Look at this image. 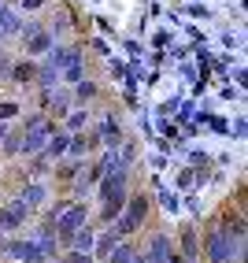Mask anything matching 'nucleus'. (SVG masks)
I'll list each match as a JSON object with an SVG mask.
<instances>
[{"instance_id":"obj_12","label":"nucleus","mask_w":248,"mask_h":263,"mask_svg":"<svg viewBox=\"0 0 248 263\" xmlns=\"http://www.w3.org/2000/svg\"><path fill=\"white\" fill-rule=\"evenodd\" d=\"M33 78H37V60L19 52V56H15V63H11L8 85H11V89H19V93H30V89H33Z\"/></svg>"},{"instance_id":"obj_22","label":"nucleus","mask_w":248,"mask_h":263,"mask_svg":"<svg viewBox=\"0 0 248 263\" xmlns=\"http://www.w3.org/2000/svg\"><path fill=\"white\" fill-rule=\"evenodd\" d=\"M82 78H89V63H85V56H78L74 63H67L63 71H60V85H74Z\"/></svg>"},{"instance_id":"obj_2","label":"nucleus","mask_w":248,"mask_h":263,"mask_svg":"<svg viewBox=\"0 0 248 263\" xmlns=\"http://www.w3.org/2000/svg\"><path fill=\"white\" fill-rule=\"evenodd\" d=\"M152 222H156V208H152L148 189L145 185H133L130 197H126V204H122V212L111 222V230H115L119 241H126V237H137V234L152 230Z\"/></svg>"},{"instance_id":"obj_31","label":"nucleus","mask_w":248,"mask_h":263,"mask_svg":"<svg viewBox=\"0 0 248 263\" xmlns=\"http://www.w3.org/2000/svg\"><path fill=\"white\" fill-rule=\"evenodd\" d=\"M8 130H11V122H0V141L8 137Z\"/></svg>"},{"instance_id":"obj_27","label":"nucleus","mask_w":248,"mask_h":263,"mask_svg":"<svg viewBox=\"0 0 248 263\" xmlns=\"http://www.w3.org/2000/svg\"><path fill=\"white\" fill-rule=\"evenodd\" d=\"M159 197H163V208H167V212H178V197H174L170 189H163Z\"/></svg>"},{"instance_id":"obj_20","label":"nucleus","mask_w":248,"mask_h":263,"mask_svg":"<svg viewBox=\"0 0 248 263\" xmlns=\"http://www.w3.org/2000/svg\"><path fill=\"white\" fill-rule=\"evenodd\" d=\"M56 85H60V71L41 56V60H37V78H33V89H56Z\"/></svg>"},{"instance_id":"obj_24","label":"nucleus","mask_w":248,"mask_h":263,"mask_svg":"<svg viewBox=\"0 0 248 263\" xmlns=\"http://www.w3.org/2000/svg\"><path fill=\"white\" fill-rule=\"evenodd\" d=\"M56 263H97V259H93L89 252H78V249H63Z\"/></svg>"},{"instance_id":"obj_10","label":"nucleus","mask_w":248,"mask_h":263,"mask_svg":"<svg viewBox=\"0 0 248 263\" xmlns=\"http://www.w3.org/2000/svg\"><path fill=\"white\" fill-rule=\"evenodd\" d=\"M170 237H174V249H178V256L185 263H200V226L197 222H182Z\"/></svg>"},{"instance_id":"obj_17","label":"nucleus","mask_w":248,"mask_h":263,"mask_svg":"<svg viewBox=\"0 0 248 263\" xmlns=\"http://www.w3.org/2000/svg\"><path fill=\"white\" fill-rule=\"evenodd\" d=\"M93 241H97V222L89 219L85 226H78V230L70 234V241H67V249H78V252H89V256H93Z\"/></svg>"},{"instance_id":"obj_18","label":"nucleus","mask_w":248,"mask_h":263,"mask_svg":"<svg viewBox=\"0 0 248 263\" xmlns=\"http://www.w3.org/2000/svg\"><path fill=\"white\" fill-rule=\"evenodd\" d=\"M115 245H119L115 230H111V226H100V230H97V241H93V259H97V263H104Z\"/></svg>"},{"instance_id":"obj_16","label":"nucleus","mask_w":248,"mask_h":263,"mask_svg":"<svg viewBox=\"0 0 248 263\" xmlns=\"http://www.w3.org/2000/svg\"><path fill=\"white\" fill-rule=\"evenodd\" d=\"M93 108H70L67 115H63V122H60V126L67 130V134H82V130H89L93 126Z\"/></svg>"},{"instance_id":"obj_3","label":"nucleus","mask_w":248,"mask_h":263,"mask_svg":"<svg viewBox=\"0 0 248 263\" xmlns=\"http://www.w3.org/2000/svg\"><path fill=\"white\" fill-rule=\"evenodd\" d=\"M137 241H141V256H145V263H185L178 256V249H174V237L167 230H159V226L137 234Z\"/></svg>"},{"instance_id":"obj_4","label":"nucleus","mask_w":248,"mask_h":263,"mask_svg":"<svg viewBox=\"0 0 248 263\" xmlns=\"http://www.w3.org/2000/svg\"><path fill=\"white\" fill-rule=\"evenodd\" d=\"M52 45H56V37H52V30L41 19H23V30H19V52L23 56L41 60V56H48Z\"/></svg>"},{"instance_id":"obj_5","label":"nucleus","mask_w":248,"mask_h":263,"mask_svg":"<svg viewBox=\"0 0 248 263\" xmlns=\"http://www.w3.org/2000/svg\"><path fill=\"white\" fill-rule=\"evenodd\" d=\"M93 219V208H89V200H70L63 212L56 215V241H60V249H67V241H70V234L78 230V226H85Z\"/></svg>"},{"instance_id":"obj_28","label":"nucleus","mask_w":248,"mask_h":263,"mask_svg":"<svg viewBox=\"0 0 248 263\" xmlns=\"http://www.w3.org/2000/svg\"><path fill=\"white\" fill-rule=\"evenodd\" d=\"M244 130H248V122H244V115H237V122H234V137L237 141H244Z\"/></svg>"},{"instance_id":"obj_26","label":"nucleus","mask_w":248,"mask_h":263,"mask_svg":"<svg viewBox=\"0 0 248 263\" xmlns=\"http://www.w3.org/2000/svg\"><path fill=\"white\" fill-rule=\"evenodd\" d=\"M15 4H19L15 11H41V8L48 4V0H15Z\"/></svg>"},{"instance_id":"obj_6","label":"nucleus","mask_w":248,"mask_h":263,"mask_svg":"<svg viewBox=\"0 0 248 263\" xmlns=\"http://www.w3.org/2000/svg\"><path fill=\"white\" fill-rule=\"evenodd\" d=\"M93 134H97L100 148H111V152H119V145L130 137L122 130V119L115 115V108H104L100 115H93Z\"/></svg>"},{"instance_id":"obj_1","label":"nucleus","mask_w":248,"mask_h":263,"mask_svg":"<svg viewBox=\"0 0 248 263\" xmlns=\"http://www.w3.org/2000/svg\"><path fill=\"white\" fill-rule=\"evenodd\" d=\"M130 189H133V171H130V167L108 171V174L93 185V193H97V197H93V200H97V212H93L97 230L115 222V215L122 212V204H126V197H130Z\"/></svg>"},{"instance_id":"obj_15","label":"nucleus","mask_w":248,"mask_h":263,"mask_svg":"<svg viewBox=\"0 0 248 263\" xmlns=\"http://www.w3.org/2000/svg\"><path fill=\"white\" fill-rule=\"evenodd\" d=\"M41 23L52 30V37H56V41H63L67 33L74 30V19H70V11H67V8H52V11H48V19H41Z\"/></svg>"},{"instance_id":"obj_11","label":"nucleus","mask_w":248,"mask_h":263,"mask_svg":"<svg viewBox=\"0 0 248 263\" xmlns=\"http://www.w3.org/2000/svg\"><path fill=\"white\" fill-rule=\"evenodd\" d=\"M70 89V100H74V108H100L104 100H108V93H104V85L89 74V78H82L74 85H67Z\"/></svg>"},{"instance_id":"obj_25","label":"nucleus","mask_w":248,"mask_h":263,"mask_svg":"<svg viewBox=\"0 0 248 263\" xmlns=\"http://www.w3.org/2000/svg\"><path fill=\"white\" fill-rule=\"evenodd\" d=\"M11 63H15V52H8L4 45H0V82H4V85L11 78Z\"/></svg>"},{"instance_id":"obj_21","label":"nucleus","mask_w":248,"mask_h":263,"mask_svg":"<svg viewBox=\"0 0 248 263\" xmlns=\"http://www.w3.org/2000/svg\"><path fill=\"white\" fill-rule=\"evenodd\" d=\"M67 141H70V134H67L63 126H56V134H52V137H48V145H45V156H48L52 163L67 156Z\"/></svg>"},{"instance_id":"obj_8","label":"nucleus","mask_w":248,"mask_h":263,"mask_svg":"<svg viewBox=\"0 0 248 263\" xmlns=\"http://www.w3.org/2000/svg\"><path fill=\"white\" fill-rule=\"evenodd\" d=\"M0 259H11V263H48L41 256V249H37V241H33L30 234H11Z\"/></svg>"},{"instance_id":"obj_7","label":"nucleus","mask_w":248,"mask_h":263,"mask_svg":"<svg viewBox=\"0 0 248 263\" xmlns=\"http://www.w3.org/2000/svg\"><path fill=\"white\" fill-rule=\"evenodd\" d=\"M33 222V212L19 200V197H11L8 204H0V234H23L26 226Z\"/></svg>"},{"instance_id":"obj_13","label":"nucleus","mask_w":248,"mask_h":263,"mask_svg":"<svg viewBox=\"0 0 248 263\" xmlns=\"http://www.w3.org/2000/svg\"><path fill=\"white\" fill-rule=\"evenodd\" d=\"M97 152H100V141H97L93 126L82 130V134H70V141H67V156H70V160H93Z\"/></svg>"},{"instance_id":"obj_23","label":"nucleus","mask_w":248,"mask_h":263,"mask_svg":"<svg viewBox=\"0 0 248 263\" xmlns=\"http://www.w3.org/2000/svg\"><path fill=\"white\" fill-rule=\"evenodd\" d=\"M26 108H23V100L19 97H0V122H15Z\"/></svg>"},{"instance_id":"obj_30","label":"nucleus","mask_w":248,"mask_h":263,"mask_svg":"<svg viewBox=\"0 0 248 263\" xmlns=\"http://www.w3.org/2000/svg\"><path fill=\"white\" fill-rule=\"evenodd\" d=\"M8 8H11L8 0H0V26H4V15H8Z\"/></svg>"},{"instance_id":"obj_14","label":"nucleus","mask_w":248,"mask_h":263,"mask_svg":"<svg viewBox=\"0 0 248 263\" xmlns=\"http://www.w3.org/2000/svg\"><path fill=\"white\" fill-rule=\"evenodd\" d=\"M74 108V100H70V89L67 85H56V89L48 93V100H45V115L52 119V122H63V115Z\"/></svg>"},{"instance_id":"obj_19","label":"nucleus","mask_w":248,"mask_h":263,"mask_svg":"<svg viewBox=\"0 0 248 263\" xmlns=\"http://www.w3.org/2000/svg\"><path fill=\"white\" fill-rule=\"evenodd\" d=\"M137 249H141V241H137V237H126V241H119L115 249L108 252V259H104V263H133V259H137Z\"/></svg>"},{"instance_id":"obj_9","label":"nucleus","mask_w":248,"mask_h":263,"mask_svg":"<svg viewBox=\"0 0 248 263\" xmlns=\"http://www.w3.org/2000/svg\"><path fill=\"white\" fill-rule=\"evenodd\" d=\"M15 197H19V200L30 208V212L37 215L41 208L52 200V185H48V178H23L19 189H15Z\"/></svg>"},{"instance_id":"obj_29","label":"nucleus","mask_w":248,"mask_h":263,"mask_svg":"<svg viewBox=\"0 0 248 263\" xmlns=\"http://www.w3.org/2000/svg\"><path fill=\"white\" fill-rule=\"evenodd\" d=\"M178 185H182V189H189V185H193V171H189V167L178 174Z\"/></svg>"}]
</instances>
